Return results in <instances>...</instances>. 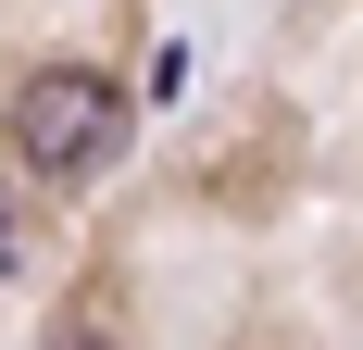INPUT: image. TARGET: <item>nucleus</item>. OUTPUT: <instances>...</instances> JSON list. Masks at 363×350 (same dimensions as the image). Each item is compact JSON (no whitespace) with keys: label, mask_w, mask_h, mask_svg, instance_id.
Here are the masks:
<instances>
[{"label":"nucleus","mask_w":363,"mask_h":350,"mask_svg":"<svg viewBox=\"0 0 363 350\" xmlns=\"http://www.w3.org/2000/svg\"><path fill=\"white\" fill-rule=\"evenodd\" d=\"M13 138H26L38 175H88L113 138H125V88L88 63H38L26 88H13Z\"/></svg>","instance_id":"1"},{"label":"nucleus","mask_w":363,"mask_h":350,"mask_svg":"<svg viewBox=\"0 0 363 350\" xmlns=\"http://www.w3.org/2000/svg\"><path fill=\"white\" fill-rule=\"evenodd\" d=\"M26 263V213H13V188H0V276Z\"/></svg>","instance_id":"2"}]
</instances>
